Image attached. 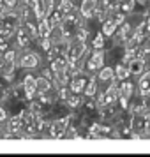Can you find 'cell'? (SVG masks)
Instances as JSON below:
<instances>
[{
	"label": "cell",
	"mask_w": 150,
	"mask_h": 157,
	"mask_svg": "<svg viewBox=\"0 0 150 157\" xmlns=\"http://www.w3.org/2000/svg\"><path fill=\"white\" fill-rule=\"evenodd\" d=\"M51 72H53V76L57 79V85L58 86H65L69 83V62L65 60V57H57L51 60Z\"/></svg>",
	"instance_id": "obj_1"
},
{
	"label": "cell",
	"mask_w": 150,
	"mask_h": 157,
	"mask_svg": "<svg viewBox=\"0 0 150 157\" xmlns=\"http://www.w3.org/2000/svg\"><path fill=\"white\" fill-rule=\"evenodd\" d=\"M104 57H106L104 50H95V51L92 53V57L87 60L85 71L88 72V74H92V72H97L101 67H104Z\"/></svg>",
	"instance_id": "obj_2"
},
{
	"label": "cell",
	"mask_w": 150,
	"mask_h": 157,
	"mask_svg": "<svg viewBox=\"0 0 150 157\" xmlns=\"http://www.w3.org/2000/svg\"><path fill=\"white\" fill-rule=\"evenodd\" d=\"M41 64V55L36 51H25L21 57L18 58V65L23 69H37Z\"/></svg>",
	"instance_id": "obj_3"
},
{
	"label": "cell",
	"mask_w": 150,
	"mask_h": 157,
	"mask_svg": "<svg viewBox=\"0 0 150 157\" xmlns=\"http://www.w3.org/2000/svg\"><path fill=\"white\" fill-rule=\"evenodd\" d=\"M23 92H25V99L29 101H34L39 95L37 92V83H36V76H32V74H25L23 76Z\"/></svg>",
	"instance_id": "obj_4"
},
{
	"label": "cell",
	"mask_w": 150,
	"mask_h": 157,
	"mask_svg": "<svg viewBox=\"0 0 150 157\" xmlns=\"http://www.w3.org/2000/svg\"><path fill=\"white\" fill-rule=\"evenodd\" d=\"M97 2L99 0H81L79 4V16L83 20H92L95 14V9H97Z\"/></svg>",
	"instance_id": "obj_5"
},
{
	"label": "cell",
	"mask_w": 150,
	"mask_h": 157,
	"mask_svg": "<svg viewBox=\"0 0 150 157\" xmlns=\"http://www.w3.org/2000/svg\"><path fill=\"white\" fill-rule=\"evenodd\" d=\"M87 81H88V79L85 78V74L81 71L74 72V74H72V79H71V92L72 94H81L85 90Z\"/></svg>",
	"instance_id": "obj_6"
},
{
	"label": "cell",
	"mask_w": 150,
	"mask_h": 157,
	"mask_svg": "<svg viewBox=\"0 0 150 157\" xmlns=\"http://www.w3.org/2000/svg\"><path fill=\"white\" fill-rule=\"evenodd\" d=\"M129 71H131V76H141L143 72L147 71V60L145 57H136L129 62Z\"/></svg>",
	"instance_id": "obj_7"
},
{
	"label": "cell",
	"mask_w": 150,
	"mask_h": 157,
	"mask_svg": "<svg viewBox=\"0 0 150 157\" xmlns=\"http://www.w3.org/2000/svg\"><path fill=\"white\" fill-rule=\"evenodd\" d=\"M97 79H99L101 83H106V85H111L115 79V67H101L99 69V74H97Z\"/></svg>",
	"instance_id": "obj_8"
},
{
	"label": "cell",
	"mask_w": 150,
	"mask_h": 157,
	"mask_svg": "<svg viewBox=\"0 0 150 157\" xmlns=\"http://www.w3.org/2000/svg\"><path fill=\"white\" fill-rule=\"evenodd\" d=\"M83 94H85L88 99H95V97L99 95V79H97V78H90V79H88V81H87L85 90H83Z\"/></svg>",
	"instance_id": "obj_9"
},
{
	"label": "cell",
	"mask_w": 150,
	"mask_h": 157,
	"mask_svg": "<svg viewBox=\"0 0 150 157\" xmlns=\"http://www.w3.org/2000/svg\"><path fill=\"white\" fill-rule=\"evenodd\" d=\"M138 92L140 95H148L150 94V71H145L138 79Z\"/></svg>",
	"instance_id": "obj_10"
},
{
	"label": "cell",
	"mask_w": 150,
	"mask_h": 157,
	"mask_svg": "<svg viewBox=\"0 0 150 157\" xmlns=\"http://www.w3.org/2000/svg\"><path fill=\"white\" fill-rule=\"evenodd\" d=\"M129 76H131V71H129L127 64L118 62V64L115 65V79L117 81H125V79H129Z\"/></svg>",
	"instance_id": "obj_11"
},
{
	"label": "cell",
	"mask_w": 150,
	"mask_h": 157,
	"mask_svg": "<svg viewBox=\"0 0 150 157\" xmlns=\"http://www.w3.org/2000/svg\"><path fill=\"white\" fill-rule=\"evenodd\" d=\"M117 30H118V25L115 23V20H111V18L108 16L106 20L102 21V27H101V32L104 34V37H106V36H108V37H113Z\"/></svg>",
	"instance_id": "obj_12"
},
{
	"label": "cell",
	"mask_w": 150,
	"mask_h": 157,
	"mask_svg": "<svg viewBox=\"0 0 150 157\" xmlns=\"http://www.w3.org/2000/svg\"><path fill=\"white\" fill-rule=\"evenodd\" d=\"M117 7L120 13L129 16L136 11V0H117Z\"/></svg>",
	"instance_id": "obj_13"
},
{
	"label": "cell",
	"mask_w": 150,
	"mask_h": 157,
	"mask_svg": "<svg viewBox=\"0 0 150 157\" xmlns=\"http://www.w3.org/2000/svg\"><path fill=\"white\" fill-rule=\"evenodd\" d=\"M36 83H37V92H39V95L41 94H50L51 86H53V83L50 81V78H46V76H36Z\"/></svg>",
	"instance_id": "obj_14"
},
{
	"label": "cell",
	"mask_w": 150,
	"mask_h": 157,
	"mask_svg": "<svg viewBox=\"0 0 150 157\" xmlns=\"http://www.w3.org/2000/svg\"><path fill=\"white\" fill-rule=\"evenodd\" d=\"M37 34H39V39H50L51 37V27L46 18H43L37 23Z\"/></svg>",
	"instance_id": "obj_15"
},
{
	"label": "cell",
	"mask_w": 150,
	"mask_h": 157,
	"mask_svg": "<svg viewBox=\"0 0 150 157\" xmlns=\"http://www.w3.org/2000/svg\"><path fill=\"white\" fill-rule=\"evenodd\" d=\"M65 104L69 109H78V108L83 106V99H81V95L79 94H71L69 95V99L65 101Z\"/></svg>",
	"instance_id": "obj_16"
},
{
	"label": "cell",
	"mask_w": 150,
	"mask_h": 157,
	"mask_svg": "<svg viewBox=\"0 0 150 157\" xmlns=\"http://www.w3.org/2000/svg\"><path fill=\"white\" fill-rule=\"evenodd\" d=\"M58 11L62 13V16H67V14H71V13H74V4H72V0H60L58 2Z\"/></svg>",
	"instance_id": "obj_17"
},
{
	"label": "cell",
	"mask_w": 150,
	"mask_h": 157,
	"mask_svg": "<svg viewBox=\"0 0 150 157\" xmlns=\"http://www.w3.org/2000/svg\"><path fill=\"white\" fill-rule=\"evenodd\" d=\"M140 57H148L150 55V36H145L140 43Z\"/></svg>",
	"instance_id": "obj_18"
},
{
	"label": "cell",
	"mask_w": 150,
	"mask_h": 157,
	"mask_svg": "<svg viewBox=\"0 0 150 157\" xmlns=\"http://www.w3.org/2000/svg\"><path fill=\"white\" fill-rule=\"evenodd\" d=\"M104 44H106V41H104V34H102V32L95 34V37L92 39V48L94 50H104Z\"/></svg>",
	"instance_id": "obj_19"
},
{
	"label": "cell",
	"mask_w": 150,
	"mask_h": 157,
	"mask_svg": "<svg viewBox=\"0 0 150 157\" xmlns=\"http://www.w3.org/2000/svg\"><path fill=\"white\" fill-rule=\"evenodd\" d=\"M43 6H44V13L46 16H50L53 11H55V0H43Z\"/></svg>",
	"instance_id": "obj_20"
},
{
	"label": "cell",
	"mask_w": 150,
	"mask_h": 157,
	"mask_svg": "<svg viewBox=\"0 0 150 157\" xmlns=\"http://www.w3.org/2000/svg\"><path fill=\"white\" fill-rule=\"evenodd\" d=\"M145 138H150V111H145Z\"/></svg>",
	"instance_id": "obj_21"
},
{
	"label": "cell",
	"mask_w": 150,
	"mask_h": 157,
	"mask_svg": "<svg viewBox=\"0 0 150 157\" xmlns=\"http://www.w3.org/2000/svg\"><path fill=\"white\" fill-rule=\"evenodd\" d=\"M2 4L6 6V9H16L18 7V0H2Z\"/></svg>",
	"instance_id": "obj_22"
},
{
	"label": "cell",
	"mask_w": 150,
	"mask_h": 157,
	"mask_svg": "<svg viewBox=\"0 0 150 157\" xmlns=\"http://www.w3.org/2000/svg\"><path fill=\"white\" fill-rule=\"evenodd\" d=\"M6 120H7V111L0 106V124H4Z\"/></svg>",
	"instance_id": "obj_23"
}]
</instances>
